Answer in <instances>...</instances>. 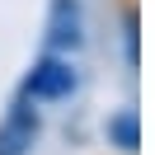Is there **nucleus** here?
I'll list each match as a JSON object with an SVG mask.
<instances>
[{
    "label": "nucleus",
    "mask_w": 155,
    "mask_h": 155,
    "mask_svg": "<svg viewBox=\"0 0 155 155\" xmlns=\"http://www.w3.org/2000/svg\"><path fill=\"white\" fill-rule=\"evenodd\" d=\"M71 89H75V71H71V61H61V57H42L38 66H33V75L24 80V94H28L33 104L66 99Z\"/></svg>",
    "instance_id": "nucleus-1"
},
{
    "label": "nucleus",
    "mask_w": 155,
    "mask_h": 155,
    "mask_svg": "<svg viewBox=\"0 0 155 155\" xmlns=\"http://www.w3.org/2000/svg\"><path fill=\"white\" fill-rule=\"evenodd\" d=\"M38 141V113L28 104H14L0 122V155H28Z\"/></svg>",
    "instance_id": "nucleus-2"
},
{
    "label": "nucleus",
    "mask_w": 155,
    "mask_h": 155,
    "mask_svg": "<svg viewBox=\"0 0 155 155\" xmlns=\"http://www.w3.org/2000/svg\"><path fill=\"white\" fill-rule=\"evenodd\" d=\"M108 136H113L122 150H136V113H117L108 122Z\"/></svg>",
    "instance_id": "nucleus-4"
},
{
    "label": "nucleus",
    "mask_w": 155,
    "mask_h": 155,
    "mask_svg": "<svg viewBox=\"0 0 155 155\" xmlns=\"http://www.w3.org/2000/svg\"><path fill=\"white\" fill-rule=\"evenodd\" d=\"M80 5L75 0H52V19H47V47L52 52H75L80 47Z\"/></svg>",
    "instance_id": "nucleus-3"
}]
</instances>
